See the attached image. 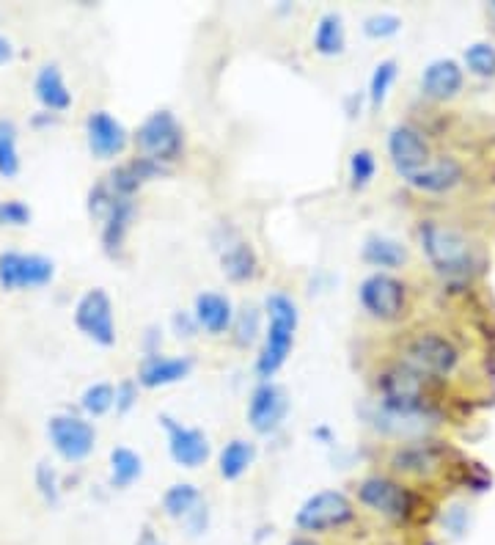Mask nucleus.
Returning <instances> with one entry per match:
<instances>
[{"label":"nucleus","mask_w":495,"mask_h":545,"mask_svg":"<svg viewBox=\"0 0 495 545\" xmlns=\"http://www.w3.org/2000/svg\"><path fill=\"white\" fill-rule=\"evenodd\" d=\"M80 405L88 416H105V413L116 405V389L110 383H94L83 391L80 397Z\"/></svg>","instance_id":"31"},{"label":"nucleus","mask_w":495,"mask_h":545,"mask_svg":"<svg viewBox=\"0 0 495 545\" xmlns=\"http://www.w3.org/2000/svg\"><path fill=\"white\" fill-rule=\"evenodd\" d=\"M352 518H355L352 501L341 490H319L303 501V507L295 515V523L303 532H328V529H339L344 523H350Z\"/></svg>","instance_id":"6"},{"label":"nucleus","mask_w":495,"mask_h":545,"mask_svg":"<svg viewBox=\"0 0 495 545\" xmlns=\"http://www.w3.org/2000/svg\"><path fill=\"white\" fill-rule=\"evenodd\" d=\"M143 460L141 455H135L127 446H116L110 452V485L113 488H130L135 479H141Z\"/></svg>","instance_id":"26"},{"label":"nucleus","mask_w":495,"mask_h":545,"mask_svg":"<svg viewBox=\"0 0 495 545\" xmlns=\"http://www.w3.org/2000/svg\"><path fill=\"white\" fill-rule=\"evenodd\" d=\"M47 438L66 463H80L86 460L94 446H97V430L94 424L80 419V416H69V413H58L47 422Z\"/></svg>","instance_id":"8"},{"label":"nucleus","mask_w":495,"mask_h":545,"mask_svg":"<svg viewBox=\"0 0 495 545\" xmlns=\"http://www.w3.org/2000/svg\"><path fill=\"white\" fill-rule=\"evenodd\" d=\"M377 174V160L369 149H355L350 157V185L355 190H363Z\"/></svg>","instance_id":"34"},{"label":"nucleus","mask_w":495,"mask_h":545,"mask_svg":"<svg viewBox=\"0 0 495 545\" xmlns=\"http://www.w3.org/2000/svg\"><path fill=\"white\" fill-rule=\"evenodd\" d=\"M347 47V34H344V20L341 14L328 12L319 17L317 31H314V50L319 56H341Z\"/></svg>","instance_id":"23"},{"label":"nucleus","mask_w":495,"mask_h":545,"mask_svg":"<svg viewBox=\"0 0 495 545\" xmlns=\"http://www.w3.org/2000/svg\"><path fill=\"white\" fill-rule=\"evenodd\" d=\"M113 201H116V193L110 190L108 182H97V185L91 188V193H88V212H91L94 218H108Z\"/></svg>","instance_id":"39"},{"label":"nucleus","mask_w":495,"mask_h":545,"mask_svg":"<svg viewBox=\"0 0 495 545\" xmlns=\"http://www.w3.org/2000/svg\"><path fill=\"white\" fill-rule=\"evenodd\" d=\"M363 259L372 267H380V270H394V267H402L407 262L405 245H399L391 237H369L363 243Z\"/></svg>","instance_id":"24"},{"label":"nucleus","mask_w":495,"mask_h":545,"mask_svg":"<svg viewBox=\"0 0 495 545\" xmlns=\"http://www.w3.org/2000/svg\"><path fill=\"white\" fill-rule=\"evenodd\" d=\"M33 218V212L28 204H22L20 199L0 201V226H28Z\"/></svg>","instance_id":"38"},{"label":"nucleus","mask_w":495,"mask_h":545,"mask_svg":"<svg viewBox=\"0 0 495 545\" xmlns=\"http://www.w3.org/2000/svg\"><path fill=\"white\" fill-rule=\"evenodd\" d=\"M380 394L391 416H416L424 405V375L407 364H396L380 375Z\"/></svg>","instance_id":"5"},{"label":"nucleus","mask_w":495,"mask_h":545,"mask_svg":"<svg viewBox=\"0 0 495 545\" xmlns=\"http://www.w3.org/2000/svg\"><path fill=\"white\" fill-rule=\"evenodd\" d=\"M399 28H402V20L396 17V14H372V17H366V23H363V34L372 36V39H388V36L399 34Z\"/></svg>","instance_id":"36"},{"label":"nucleus","mask_w":495,"mask_h":545,"mask_svg":"<svg viewBox=\"0 0 495 545\" xmlns=\"http://www.w3.org/2000/svg\"><path fill=\"white\" fill-rule=\"evenodd\" d=\"M462 83H465L462 67L451 58H438L421 72V91L427 94L429 100L446 102L451 97H457L462 91Z\"/></svg>","instance_id":"16"},{"label":"nucleus","mask_w":495,"mask_h":545,"mask_svg":"<svg viewBox=\"0 0 495 545\" xmlns=\"http://www.w3.org/2000/svg\"><path fill=\"white\" fill-rule=\"evenodd\" d=\"M220 265L231 281H248L256 276V254L248 243L229 245L220 256Z\"/></svg>","instance_id":"29"},{"label":"nucleus","mask_w":495,"mask_h":545,"mask_svg":"<svg viewBox=\"0 0 495 545\" xmlns=\"http://www.w3.org/2000/svg\"><path fill=\"white\" fill-rule=\"evenodd\" d=\"M55 279V262L42 254L0 251V287L6 292L39 290Z\"/></svg>","instance_id":"4"},{"label":"nucleus","mask_w":495,"mask_h":545,"mask_svg":"<svg viewBox=\"0 0 495 545\" xmlns=\"http://www.w3.org/2000/svg\"><path fill=\"white\" fill-rule=\"evenodd\" d=\"M264 309H267L270 325H267V336H264L262 356L256 361V372H259L262 380H270L278 369L284 367L292 347H295V331L300 314H297L295 301L284 292L267 295Z\"/></svg>","instance_id":"1"},{"label":"nucleus","mask_w":495,"mask_h":545,"mask_svg":"<svg viewBox=\"0 0 495 545\" xmlns=\"http://www.w3.org/2000/svg\"><path fill=\"white\" fill-rule=\"evenodd\" d=\"M286 411H289L286 391L275 386L273 380H262L251 394V402H248V422L256 433L267 435L281 427Z\"/></svg>","instance_id":"13"},{"label":"nucleus","mask_w":495,"mask_h":545,"mask_svg":"<svg viewBox=\"0 0 495 545\" xmlns=\"http://www.w3.org/2000/svg\"><path fill=\"white\" fill-rule=\"evenodd\" d=\"M193 372V361L190 358H168V356H146V361L141 364V372H138V383L146 386V389H160V386H171V383H179L185 380L187 375Z\"/></svg>","instance_id":"17"},{"label":"nucleus","mask_w":495,"mask_h":545,"mask_svg":"<svg viewBox=\"0 0 495 545\" xmlns=\"http://www.w3.org/2000/svg\"><path fill=\"white\" fill-rule=\"evenodd\" d=\"M493 12H495V3H493Z\"/></svg>","instance_id":"44"},{"label":"nucleus","mask_w":495,"mask_h":545,"mask_svg":"<svg viewBox=\"0 0 495 545\" xmlns=\"http://www.w3.org/2000/svg\"><path fill=\"white\" fill-rule=\"evenodd\" d=\"M163 174H165V166L154 163V160H146V157H135V160H130V163H124V166L110 171L108 185L116 196H121V199H132V196H135V190L141 188L146 179L163 177Z\"/></svg>","instance_id":"20"},{"label":"nucleus","mask_w":495,"mask_h":545,"mask_svg":"<svg viewBox=\"0 0 495 545\" xmlns=\"http://www.w3.org/2000/svg\"><path fill=\"white\" fill-rule=\"evenodd\" d=\"M457 361H460L457 347L451 345L446 336L432 334V331L416 334L405 345V364L416 369L418 375L443 378V375H451L457 369Z\"/></svg>","instance_id":"7"},{"label":"nucleus","mask_w":495,"mask_h":545,"mask_svg":"<svg viewBox=\"0 0 495 545\" xmlns=\"http://www.w3.org/2000/svg\"><path fill=\"white\" fill-rule=\"evenodd\" d=\"M286 545H317L314 540H308V537H295V540H289Z\"/></svg>","instance_id":"43"},{"label":"nucleus","mask_w":495,"mask_h":545,"mask_svg":"<svg viewBox=\"0 0 495 545\" xmlns=\"http://www.w3.org/2000/svg\"><path fill=\"white\" fill-rule=\"evenodd\" d=\"M198 328H204L207 334L220 336L226 334L234 323V309L226 295L218 292H201L196 298V309H193Z\"/></svg>","instance_id":"21"},{"label":"nucleus","mask_w":495,"mask_h":545,"mask_svg":"<svg viewBox=\"0 0 495 545\" xmlns=\"http://www.w3.org/2000/svg\"><path fill=\"white\" fill-rule=\"evenodd\" d=\"M77 331L88 336L91 342L102 347L116 345V320H113V303L105 290H88L75 306Z\"/></svg>","instance_id":"10"},{"label":"nucleus","mask_w":495,"mask_h":545,"mask_svg":"<svg viewBox=\"0 0 495 545\" xmlns=\"http://www.w3.org/2000/svg\"><path fill=\"white\" fill-rule=\"evenodd\" d=\"M358 298H361V306L372 314L374 320L391 323V320H399L405 314V284L394 279V276H388V273H372V276H366L361 290H358Z\"/></svg>","instance_id":"9"},{"label":"nucleus","mask_w":495,"mask_h":545,"mask_svg":"<svg viewBox=\"0 0 495 545\" xmlns=\"http://www.w3.org/2000/svg\"><path fill=\"white\" fill-rule=\"evenodd\" d=\"M358 501L372 512H380L385 518H405L410 510V493L399 482L385 477L363 479L358 488Z\"/></svg>","instance_id":"14"},{"label":"nucleus","mask_w":495,"mask_h":545,"mask_svg":"<svg viewBox=\"0 0 495 545\" xmlns=\"http://www.w3.org/2000/svg\"><path fill=\"white\" fill-rule=\"evenodd\" d=\"M36 488L42 493V499L50 504V507H58L61 501V488H58V474L55 468H50L47 463H39L36 466Z\"/></svg>","instance_id":"37"},{"label":"nucleus","mask_w":495,"mask_h":545,"mask_svg":"<svg viewBox=\"0 0 495 545\" xmlns=\"http://www.w3.org/2000/svg\"><path fill=\"white\" fill-rule=\"evenodd\" d=\"M33 94L42 105L44 111L64 113L72 108V91L66 86L61 69L55 64H44L39 72H36V80H33Z\"/></svg>","instance_id":"19"},{"label":"nucleus","mask_w":495,"mask_h":545,"mask_svg":"<svg viewBox=\"0 0 495 545\" xmlns=\"http://www.w3.org/2000/svg\"><path fill=\"white\" fill-rule=\"evenodd\" d=\"M138 545H165V543L152 532V529H149V526H146V529L141 532V537H138Z\"/></svg>","instance_id":"42"},{"label":"nucleus","mask_w":495,"mask_h":545,"mask_svg":"<svg viewBox=\"0 0 495 545\" xmlns=\"http://www.w3.org/2000/svg\"><path fill=\"white\" fill-rule=\"evenodd\" d=\"M388 157H391L396 171L407 179L410 174H418L421 168L432 163V149H429V141L421 130L410 127V124H396L388 133Z\"/></svg>","instance_id":"11"},{"label":"nucleus","mask_w":495,"mask_h":545,"mask_svg":"<svg viewBox=\"0 0 495 545\" xmlns=\"http://www.w3.org/2000/svg\"><path fill=\"white\" fill-rule=\"evenodd\" d=\"M234 339H237V345H251L256 334H259V312L253 309V306H245L240 314H234Z\"/></svg>","instance_id":"35"},{"label":"nucleus","mask_w":495,"mask_h":545,"mask_svg":"<svg viewBox=\"0 0 495 545\" xmlns=\"http://www.w3.org/2000/svg\"><path fill=\"white\" fill-rule=\"evenodd\" d=\"M391 466H394V471H402V474L424 477V474L438 468V455L429 446H405L391 457Z\"/></svg>","instance_id":"28"},{"label":"nucleus","mask_w":495,"mask_h":545,"mask_svg":"<svg viewBox=\"0 0 495 545\" xmlns=\"http://www.w3.org/2000/svg\"><path fill=\"white\" fill-rule=\"evenodd\" d=\"M465 67L476 78H495V47L487 42H476L465 50Z\"/></svg>","instance_id":"33"},{"label":"nucleus","mask_w":495,"mask_h":545,"mask_svg":"<svg viewBox=\"0 0 495 545\" xmlns=\"http://www.w3.org/2000/svg\"><path fill=\"white\" fill-rule=\"evenodd\" d=\"M11 58H14V45H11V39H6V36L0 34V67L9 64Z\"/></svg>","instance_id":"41"},{"label":"nucleus","mask_w":495,"mask_h":545,"mask_svg":"<svg viewBox=\"0 0 495 545\" xmlns=\"http://www.w3.org/2000/svg\"><path fill=\"white\" fill-rule=\"evenodd\" d=\"M396 80V61L388 58V61H380L372 72V80H369V102L372 108H380L388 97V89L394 86Z\"/></svg>","instance_id":"32"},{"label":"nucleus","mask_w":495,"mask_h":545,"mask_svg":"<svg viewBox=\"0 0 495 545\" xmlns=\"http://www.w3.org/2000/svg\"><path fill=\"white\" fill-rule=\"evenodd\" d=\"M132 212H135V204L132 199H121L116 196L113 207H110L108 218H105V229H102V245L108 254H119L121 245H124V237H127V229H130Z\"/></svg>","instance_id":"22"},{"label":"nucleus","mask_w":495,"mask_h":545,"mask_svg":"<svg viewBox=\"0 0 495 545\" xmlns=\"http://www.w3.org/2000/svg\"><path fill=\"white\" fill-rule=\"evenodd\" d=\"M198 507H201V493H198L196 485L179 482V485H171L165 490L163 510L168 518H190Z\"/></svg>","instance_id":"30"},{"label":"nucleus","mask_w":495,"mask_h":545,"mask_svg":"<svg viewBox=\"0 0 495 545\" xmlns=\"http://www.w3.org/2000/svg\"><path fill=\"white\" fill-rule=\"evenodd\" d=\"M20 133L11 119H0V177L14 179L20 174Z\"/></svg>","instance_id":"27"},{"label":"nucleus","mask_w":495,"mask_h":545,"mask_svg":"<svg viewBox=\"0 0 495 545\" xmlns=\"http://www.w3.org/2000/svg\"><path fill=\"white\" fill-rule=\"evenodd\" d=\"M135 146H138L141 157L154 160L160 166H168L185 149L182 124L176 122V116L171 111L149 113L138 127V133H135Z\"/></svg>","instance_id":"3"},{"label":"nucleus","mask_w":495,"mask_h":545,"mask_svg":"<svg viewBox=\"0 0 495 545\" xmlns=\"http://www.w3.org/2000/svg\"><path fill=\"white\" fill-rule=\"evenodd\" d=\"M465 171H462L460 160L454 157H440L435 163H429L427 168H421L418 174H410L407 182L413 188L424 190V193H449L462 182Z\"/></svg>","instance_id":"18"},{"label":"nucleus","mask_w":495,"mask_h":545,"mask_svg":"<svg viewBox=\"0 0 495 545\" xmlns=\"http://www.w3.org/2000/svg\"><path fill=\"white\" fill-rule=\"evenodd\" d=\"M138 400V383H132V380H124L116 386V411L127 413Z\"/></svg>","instance_id":"40"},{"label":"nucleus","mask_w":495,"mask_h":545,"mask_svg":"<svg viewBox=\"0 0 495 545\" xmlns=\"http://www.w3.org/2000/svg\"><path fill=\"white\" fill-rule=\"evenodd\" d=\"M163 427L168 433V452L174 457L176 466L198 468L209 460V441L207 435L196 427L174 422L171 416H163Z\"/></svg>","instance_id":"15"},{"label":"nucleus","mask_w":495,"mask_h":545,"mask_svg":"<svg viewBox=\"0 0 495 545\" xmlns=\"http://www.w3.org/2000/svg\"><path fill=\"white\" fill-rule=\"evenodd\" d=\"M253 460H256V446L251 441H242V438H234L229 444L223 446V452H220V477L229 479H240L248 468L253 466Z\"/></svg>","instance_id":"25"},{"label":"nucleus","mask_w":495,"mask_h":545,"mask_svg":"<svg viewBox=\"0 0 495 545\" xmlns=\"http://www.w3.org/2000/svg\"><path fill=\"white\" fill-rule=\"evenodd\" d=\"M418 240L427 254L429 265L443 276H465L473 267V248L457 229L446 223L424 221L418 226Z\"/></svg>","instance_id":"2"},{"label":"nucleus","mask_w":495,"mask_h":545,"mask_svg":"<svg viewBox=\"0 0 495 545\" xmlns=\"http://www.w3.org/2000/svg\"><path fill=\"white\" fill-rule=\"evenodd\" d=\"M86 144L97 160H113L127 149L130 135L116 116H110L108 111H94L86 119Z\"/></svg>","instance_id":"12"}]
</instances>
